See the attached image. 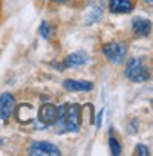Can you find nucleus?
Here are the masks:
<instances>
[{
    "instance_id": "f257e3e1",
    "label": "nucleus",
    "mask_w": 153,
    "mask_h": 156,
    "mask_svg": "<svg viewBox=\"0 0 153 156\" xmlns=\"http://www.w3.org/2000/svg\"><path fill=\"white\" fill-rule=\"evenodd\" d=\"M81 127V107L80 104H67L64 119H63V132L76 133Z\"/></svg>"
},
{
    "instance_id": "f03ea898",
    "label": "nucleus",
    "mask_w": 153,
    "mask_h": 156,
    "mask_svg": "<svg viewBox=\"0 0 153 156\" xmlns=\"http://www.w3.org/2000/svg\"><path fill=\"white\" fill-rule=\"evenodd\" d=\"M124 73H126V76L129 78V80L133 81V83H144V81H147L148 78H150L148 69L138 58H133V60H130L127 63Z\"/></svg>"
},
{
    "instance_id": "7ed1b4c3",
    "label": "nucleus",
    "mask_w": 153,
    "mask_h": 156,
    "mask_svg": "<svg viewBox=\"0 0 153 156\" xmlns=\"http://www.w3.org/2000/svg\"><path fill=\"white\" fill-rule=\"evenodd\" d=\"M103 54L112 63H123V60L126 58V54H127V44L118 43V41L106 43L103 46Z\"/></svg>"
},
{
    "instance_id": "20e7f679",
    "label": "nucleus",
    "mask_w": 153,
    "mask_h": 156,
    "mask_svg": "<svg viewBox=\"0 0 153 156\" xmlns=\"http://www.w3.org/2000/svg\"><path fill=\"white\" fill-rule=\"evenodd\" d=\"M29 153L34 154V156H58L61 154V150L52 144V142H48V141H38V142H32L31 147H29Z\"/></svg>"
},
{
    "instance_id": "39448f33",
    "label": "nucleus",
    "mask_w": 153,
    "mask_h": 156,
    "mask_svg": "<svg viewBox=\"0 0 153 156\" xmlns=\"http://www.w3.org/2000/svg\"><path fill=\"white\" fill-rule=\"evenodd\" d=\"M57 119V107L54 104H43L38 110V122H43V127L54 126Z\"/></svg>"
},
{
    "instance_id": "423d86ee",
    "label": "nucleus",
    "mask_w": 153,
    "mask_h": 156,
    "mask_svg": "<svg viewBox=\"0 0 153 156\" xmlns=\"http://www.w3.org/2000/svg\"><path fill=\"white\" fill-rule=\"evenodd\" d=\"M37 116V110L34 109V106L31 104H20L16 110V118L20 124H29L35 119Z\"/></svg>"
},
{
    "instance_id": "0eeeda50",
    "label": "nucleus",
    "mask_w": 153,
    "mask_h": 156,
    "mask_svg": "<svg viewBox=\"0 0 153 156\" xmlns=\"http://www.w3.org/2000/svg\"><path fill=\"white\" fill-rule=\"evenodd\" d=\"M14 110V97L11 94H2L0 95V118L3 121H8Z\"/></svg>"
},
{
    "instance_id": "6e6552de",
    "label": "nucleus",
    "mask_w": 153,
    "mask_h": 156,
    "mask_svg": "<svg viewBox=\"0 0 153 156\" xmlns=\"http://www.w3.org/2000/svg\"><path fill=\"white\" fill-rule=\"evenodd\" d=\"M89 61V55L87 52L84 51H76V52H72L69 54L66 58H64V67H80L83 64H86Z\"/></svg>"
},
{
    "instance_id": "1a4fd4ad",
    "label": "nucleus",
    "mask_w": 153,
    "mask_h": 156,
    "mask_svg": "<svg viewBox=\"0 0 153 156\" xmlns=\"http://www.w3.org/2000/svg\"><path fill=\"white\" fill-rule=\"evenodd\" d=\"M109 9L113 14H129L133 9L132 0H109Z\"/></svg>"
},
{
    "instance_id": "9d476101",
    "label": "nucleus",
    "mask_w": 153,
    "mask_h": 156,
    "mask_svg": "<svg viewBox=\"0 0 153 156\" xmlns=\"http://www.w3.org/2000/svg\"><path fill=\"white\" fill-rule=\"evenodd\" d=\"M63 86L67 90H73V92H89L94 89V83L84 80H64Z\"/></svg>"
},
{
    "instance_id": "9b49d317",
    "label": "nucleus",
    "mask_w": 153,
    "mask_h": 156,
    "mask_svg": "<svg viewBox=\"0 0 153 156\" xmlns=\"http://www.w3.org/2000/svg\"><path fill=\"white\" fill-rule=\"evenodd\" d=\"M132 26H133V31H135L139 37H147V35L150 34V31H151V23H150V20L141 19V17L133 19Z\"/></svg>"
},
{
    "instance_id": "f8f14e48",
    "label": "nucleus",
    "mask_w": 153,
    "mask_h": 156,
    "mask_svg": "<svg viewBox=\"0 0 153 156\" xmlns=\"http://www.w3.org/2000/svg\"><path fill=\"white\" fill-rule=\"evenodd\" d=\"M101 12H103V8L101 5H92L89 9H87V23H95L100 17H101Z\"/></svg>"
},
{
    "instance_id": "ddd939ff",
    "label": "nucleus",
    "mask_w": 153,
    "mask_h": 156,
    "mask_svg": "<svg viewBox=\"0 0 153 156\" xmlns=\"http://www.w3.org/2000/svg\"><path fill=\"white\" fill-rule=\"evenodd\" d=\"M109 145H110V151H112V154H115V156H118L119 153H121V144L116 141V138H110L109 139Z\"/></svg>"
},
{
    "instance_id": "4468645a",
    "label": "nucleus",
    "mask_w": 153,
    "mask_h": 156,
    "mask_svg": "<svg viewBox=\"0 0 153 156\" xmlns=\"http://www.w3.org/2000/svg\"><path fill=\"white\" fill-rule=\"evenodd\" d=\"M40 34H41L43 38H49L51 34H52V28H51V25L46 23V22H43V23L40 25Z\"/></svg>"
},
{
    "instance_id": "2eb2a0df",
    "label": "nucleus",
    "mask_w": 153,
    "mask_h": 156,
    "mask_svg": "<svg viewBox=\"0 0 153 156\" xmlns=\"http://www.w3.org/2000/svg\"><path fill=\"white\" fill-rule=\"evenodd\" d=\"M135 153H136V154H139V156H147V154H150L148 148H147L144 144H138V145H136V150H135Z\"/></svg>"
},
{
    "instance_id": "dca6fc26",
    "label": "nucleus",
    "mask_w": 153,
    "mask_h": 156,
    "mask_svg": "<svg viewBox=\"0 0 153 156\" xmlns=\"http://www.w3.org/2000/svg\"><path fill=\"white\" fill-rule=\"evenodd\" d=\"M51 2H54V3H66V2H69V0H51Z\"/></svg>"
},
{
    "instance_id": "f3484780",
    "label": "nucleus",
    "mask_w": 153,
    "mask_h": 156,
    "mask_svg": "<svg viewBox=\"0 0 153 156\" xmlns=\"http://www.w3.org/2000/svg\"><path fill=\"white\" fill-rule=\"evenodd\" d=\"M145 2H147V3H151V2H153V0H145Z\"/></svg>"
}]
</instances>
